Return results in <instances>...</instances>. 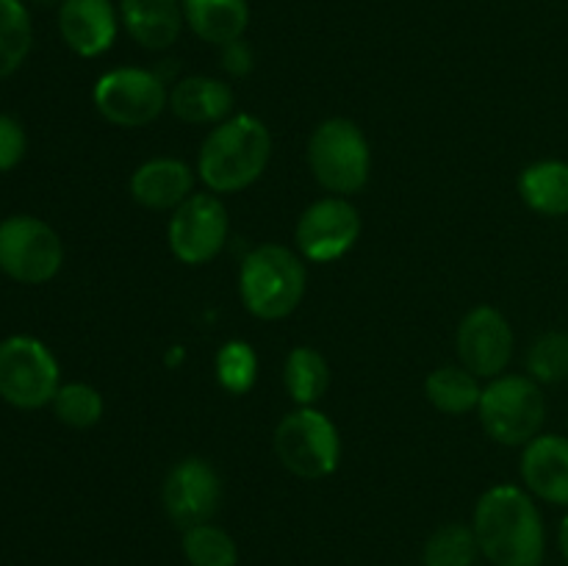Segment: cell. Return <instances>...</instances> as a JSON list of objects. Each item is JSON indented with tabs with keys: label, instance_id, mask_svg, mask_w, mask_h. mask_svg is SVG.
Returning <instances> with one entry per match:
<instances>
[{
	"label": "cell",
	"instance_id": "1",
	"mask_svg": "<svg viewBox=\"0 0 568 566\" xmlns=\"http://www.w3.org/2000/svg\"><path fill=\"white\" fill-rule=\"evenodd\" d=\"M480 555L491 566H541L547 525L538 499L516 483H497L477 497L471 514Z\"/></svg>",
	"mask_w": 568,
	"mask_h": 566
},
{
	"label": "cell",
	"instance_id": "2",
	"mask_svg": "<svg viewBox=\"0 0 568 566\" xmlns=\"http://www.w3.org/2000/svg\"><path fill=\"white\" fill-rule=\"evenodd\" d=\"M272 159V133L261 117L242 111L205 133L197 150V178L214 194H236L253 186Z\"/></svg>",
	"mask_w": 568,
	"mask_h": 566
},
{
	"label": "cell",
	"instance_id": "3",
	"mask_svg": "<svg viewBox=\"0 0 568 566\" xmlns=\"http://www.w3.org/2000/svg\"><path fill=\"white\" fill-rule=\"evenodd\" d=\"M308 292V266L297 250L266 242L250 250L239 270V297L261 322L292 316Z\"/></svg>",
	"mask_w": 568,
	"mask_h": 566
},
{
	"label": "cell",
	"instance_id": "4",
	"mask_svg": "<svg viewBox=\"0 0 568 566\" xmlns=\"http://www.w3.org/2000/svg\"><path fill=\"white\" fill-rule=\"evenodd\" d=\"M308 170L327 194L349 198L369 183L372 144L364 128L347 117H327L308 137Z\"/></svg>",
	"mask_w": 568,
	"mask_h": 566
},
{
	"label": "cell",
	"instance_id": "5",
	"mask_svg": "<svg viewBox=\"0 0 568 566\" xmlns=\"http://www.w3.org/2000/svg\"><path fill=\"white\" fill-rule=\"evenodd\" d=\"M475 414L491 442L503 447H525L547 422V397L541 383L530 375L503 372L486 381Z\"/></svg>",
	"mask_w": 568,
	"mask_h": 566
},
{
	"label": "cell",
	"instance_id": "6",
	"mask_svg": "<svg viewBox=\"0 0 568 566\" xmlns=\"http://www.w3.org/2000/svg\"><path fill=\"white\" fill-rule=\"evenodd\" d=\"M272 447L283 469L303 481L331 477L342 464V436L336 422L316 405H297L288 411L277 422Z\"/></svg>",
	"mask_w": 568,
	"mask_h": 566
},
{
	"label": "cell",
	"instance_id": "7",
	"mask_svg": "<svg viewBox=\"0 0 568 566\" xmlns=\"http://www.w3.org/2000/svg\"><path fill=\"white\" fill-rule=\"evenodd\" d=\"M92 103L114 128H144L170 109V87L148 67H114L94 81Z\"/></svg>",
	"mask_w": 568,
	"mask_h": 566
},
{
	"label": "cell",
	"instance_id": "8",
	"mask_svg": "<svg viewBox=\"0 0 568 566\" xmlns=\"http://www.w3.org/2000/svg\"><path fill=\"white\" fill-rule=\"evenodd\" d=\"M61 388L55 355L37 336H9L0 342V400L20 411H39L53 403Z\"/></svg>",
	"mask_w": 568,
	"mask_h": 566
},
{
	"label": "cell",
	"instance_id": "9",
	"mask_svg": "<svg viewBox=\"0 0 568 566\" xmlns=\"http://www.w3.org/2000/svg\"><path fill=\"white\" fill-rule=\"evenodd\" d=\"M64 266V242L53 225L31 214L0 220V272L26 286L53 281Z\"/></svg>",
	"mask_w": 568,
	"mask_h": 566
},
{
	"label": "cell",
	"instance_id": "10",
	"mask_svg": "<svg viewBox=\"0 0 568 566\" xmlns=\"http://www.w3.org/2000/svg\"><path fill=\"white\" fill-rule=\"evenodd\" d=\"M231 233V216L220 194L194 192L170 211L166 222V244L170 253L186 266H205L225 250Z\"/></svg>",
	"mask_w": 568,
	"mask_h": 566
},
{
	"label": "cell",
	"instance_id": "11",
	"mask_svg": "<svg viewBox=\"0 0 568 566\" xmlns=\"http://www.w3.org/2000/svg\"><path fill=\"white\" fill-rule=\"evenodd\" d=\"M361 214L349 198L327 194L314 200L294 225V244L308 264H333L361 239Z\"/></svg>",
	"mask_w": 568,
	"mask_h": 566
},
{
	"label": "cell",
	"instance_id": "12",
	"mask_svg": "<svg viewBox=\"0 0 568 566\" xmlns=\"http://www.w3.org/2000/svg\"><path fill=\"white\" fill-rule=\"evenodd\" d=\"M222 503V477L214 464L197 455L181 458L170 466L161 483V505L178 530L214 522Z\"/></svg>",
	"mask_w": 568,
	"mask_h": 566
},
{
	"label": "cell",
	"instance_id": "13",
	"mask_svg": "<svg viewBox=\"0 0 568 566\" xmlns=\"http://www.w3.org/2000/svg\"><path fill=\"white\" fill-rule=\"evenodd\" d=\"M516 336L508 316L497 305H475L464 314L455 331V353L458 364L475 372L480 381H491L508 370L514 358Z\"/></svg>",
	"mask_w": 568,
	"mask_h": 566
},
{
	"label": "cell",
	"instance_id": "14",
	"mask_svg": "<svg viewBox=\"0 0 568 566\" xmlns=\"http://www.w3.org/2000/svg\"><path fill=\"white\" fill-rule=\"evenodd\" d=\"M120 6L111 0H61L59 33L67 48L81 59L109 53L120 33Z\"/></svg>",
	"mask_w": 568,
	"mask_h": 566
},
{
	"label": "cell",
	"instance_id": "15",
	"mask_svg": "<svg viewBox=\"0 0 568 566\" xmlns=\"http://www.w3.org/2000/svg\"><path fill=\"white\" fill-rule=\"evenodd\" d=\"M521 486L541 503L568 508V436L538 433L521 447Z\"/></svg>",
	"mask_w": 568,
	"mask_h": 566
},
{
	"label": "cell",
	"instance_id": "16",
	"mask_svg": "<svg viewBox=\"0 0 568 566\" xmlns=\"http://www.w3.org/2000/svg\"><path fill=\"white\" fill-rule=\"evenodd\" d=\"M197 183V170L175 155H155V159L142 161L131 172L128 192L133 203L148 211H175L183 200L194 194Z\"/></svg>",
	"mask_w": 568,
	"mask_h": 566
},
{
	"label": "cell",
	"instance_id": "17",
	"mask_svg": "<svg viewBox=\"0 0 568 566\" xmlns=\"http://www.w3.org/2000/svg\"><path fill=\"white\" fill-rule=\"evenodd\" d=\"M236 94L214 75H183L170 87V109L183 125H220L233 114Z\"/></svg>",
	"mask_w": 568,
	"mask_h": 566
},
{
	"label": "cell",
	"instance_id": "18",
	"mask_svg": "<svg viewBox=\"0 0 568 566\" xmlns=\"http://www.w3.org/2000/svg\"><path fill=\"white\" fill-rule=\"evenodd\" d=\"M120 22L139 48L153 53L170 50L186 26L181 0H120Z\"/></svg>",
	"mask_w": 568,
	"mask_h": 566
},
{
	"label": "cell",
	"instance_id": "19",
	"mask_svg": "<svg viewBox=\"0 0 568 566\" xmlns=\"http://www.w3.org/2000/svg\"><path fill=\"white\" fill-rule=\"evenodd\" d=\"M186 28L205 44L222 48L244 39L250 26L247 0H181Z\"/></svg>",
	"mask_w": 568,
	"mask_h": 566
},
{
	"label": "cell",
	"instance_id": "20",
	"mask_svg": "<svg viewBox=\"0 0 568 566\" xmlns=\"http://www.w3.org/2000/svg\"><path fill=\"white\" fill-rule=\"evenodd\" d=\"M521 203L541 216H568V161H532L519 172Z\"/></svg>",
	"mask_w": 568,
	"mask_h": 566
},
{
	"label": "cell",
	"instance_id": "21",
	"mask_svg": "<svg viewBox=\"0 0 568 566\" xmlns=\"http://www.w3.org/2000/svg\"><path fill=\"white\" fill-rule=\"evenodd\" d=\"M483 383L475 372L466 370L464 364H444L436 366L425 377V397L436 411L447 416H464L477 411L480 405Z\"/></svg>",
	"mask_w": 568,
	"mask_h": 566
},
{
	"label": "cell",
	"instance_id": "22",
	"mask_svg": "<svg viewBox=\"0 0 568 566\" xmlns=\"http://www.w3.org/2000/svg\"><path fill=\"white\" fill-rule=\"evenodd\" d=\"M283 386L294 405H316L331 388V364L316 347L297 344L283 364Z\"/></svg>",
	"mask_w": 568,
	"mask_h": 566
},
{
	"label": "cell",
	"instance_id": "23",
	"mask_svg": "<svg viewBox=\"0 0 568 566\" xmlns=\"http://www.w3.org/2000/svg\"><path fill=\"white\" fill-rule=\"evenodd\" d=\"M33 48V22L22 0H0V81L26 64Z\"/></svg>",
	"mask_w": 568,
	"mask_h": 566
},
{
	"label": "cell",
	"instance_id": "24",
	"mask_svg": "<svg viewBox=\"0 0 568 566\" xmlns=\"http://www.w3.org/2000/svg\"><path fill=\"white\" fill-rule=\"evenodd\" d=\"M480 558L475 527L464 522H447L427 536L422 549L425 566H475Z\"/></svg>",
	"mask_w": 568,
	"mask_h": 566
},
{
	"label": "cell",
	"instance_id": "25",
	"mask_svg": "<svg viewBox=\"0 0 568 566\" xmlns=\"http://www.w3.org/2000/svg\"><path fill=\"white\" fill-rule=\"evenodd\" d=\"M181 549L189 566H239L236 538L214 522L183 530Z\"/></svg>",
	"mask_w": 568,
	"mask_h": 566
},
{
	"label": "cell",
	"instance_id": "26",
	"mask_svg": "<svg viewBox=\"0 0 568 566\" xmlns=\"http://www.w3.org/2000/svg\"><path fill=\"white\" fill-rule=\"evenodd\" d=\"M216 383L233 397H242L258 381V353L244 338H227L214 355Z\"/></svg>",
	"mask_w": 568,
	"mask_h": 566
},
{
	"label": "cell",
	"instance_id": "27",
	"mask_svg": "<svg viewBox=\"0 0 568 566\" xmlns=\"http://www.w3.org/2000/svg\"><path fill=\"white\" fill-rule=\"evenodd\" d=\"M50 408H53L55 420H59L61 425L75 427V431H87V427H94L103 420L105 400L92 383L70 381L61 383Z\"/></svg>",
	"mask_w": 568,
	"mask_h": 566
},
{
	"label": "cell",
	"instance_id": "28",
	"mask_svg": "<svg viewBox=\"0 0 568 566\" xmlns=\"http://www.w3.org/2000/svg\"><path fill=\"white\" fill-rule=\"evenodd\" d=\"M527 375L532 381L544 383H564L568 381V333L549 331L532 342L527 353Z\"/></svg>",
	"mask_w": 568,
	"mask_h": 566
},
{
	"label": "cell",
	"instance_id": "29",
	"mask_svg": "<svg viewBox=\"0 0 568 566\" xmlns=\"http://www.w3.org/2000/svg\"><path fill=\"white\" fill-rule=\"evenodd\" d=\"M28 153V133L11 114H0V172H11Z\"/></svg>",
	"mask_w": 568,
	"mask_h": 566
},
{
	"label": "cell",
	"instance_id": "30",
	"mask_svg": "<svg viewBox=\"0 0 568 566\" xmlns=\"http://www.w3.org/2000/svg\"><path fill=\"white\" fill-rule=\"evenodd\" d=\"M220 67L227 78H247L255 67V53L244 39L227 42L220 48Z\"/></svg>",
	"mask_w": 568,
	"mask_h": 566
},
{
	"label": "cell",
	"instance_id": "31",
	"mask_svg": "<svg viewBox=\"0 0 568 566\" xmlns=\"http://www.w3.org/2000/svg\"><path fill=\"white\" fill-rule=\"evenodd\" d=\"M558 547H560V555H564V560L568 564V514L558 525Z\"/></svg>",
	"mask_w": 568,
	"mask_h": 566
},
{
	"label": "cell",
	"instance_id": "32",
	"mask_svg": "<svg viewBox=\"0 0 568 566\" xmlns=\"http://www.w3.org/2000/svg\"><path fill=\"white\" fill-rule=\"evenodd\" d=\"M33 3H44V6H50V3H61V0H33Z\"/></svg>",
	"mask_w": 568,
	"mask_h": 566
}]
</instances>
